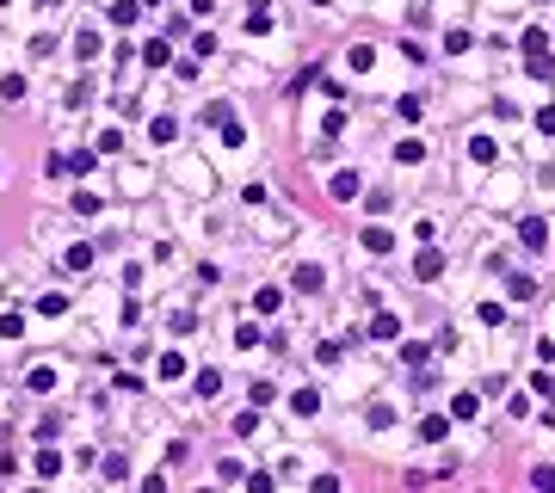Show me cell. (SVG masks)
I'll return each mask as SVG.
<instances>
[{
  "label": "cell",
  "mask_w": 555,
  "mask_h": 493,
  "mask_svg": "<svg viewBox=\"0 0 555 493\" xmlns=\"http://www.w3.org/2000/svg\"><path fill=\"white\" fill-rule=\"evenodd\" d=\"M518 241H524V247H537V253H543V247H549V228L537 223V216H524V223H518Z\"/></svg>",
  "instance_id": "1"
},
{
  "label": "cell",
  "mask_w": 555,
  "mask_h": 493,
  "mask_svg": "<svg viewBox=\"0 0 555 493\" xmlns=\"http://www.w3.org/2000/svg\"><path fill=\"white\" fill-rule=\"evenodd\" d=\"M370 333H376V339H395V333H401V321H395V314H376V321H370Z\"/></svg>",
  "instance_id": "3"
},
{
  "label": "cell",
  "mask_w": 555,
  "mask_h": 493,
  "mask_svg": "<svg viewBox=\"0 0 555 493\" xmlns=\"http://www.w3.org/2000/svg\"><path fill=\"white\" fill-rule=\"evenodd\" d=\"M364 247H370V253H389V247H395V241H389V234H383V228H364Z\"/></svg>",
  "instance_id": "5"
},
{
  "label": "cell",
  "mask_w": 555,
  "mask_h": 493,
  "mask_svg": "<svg viewBox=\"0 0 555 493\" xmlns=\"http://www.w3.org/2000/svg\"><path fill=\"white\" fill-rule=\"evenodd\" d=\"M315 493H339V481H333V475H321V481H315Z\"/></svg>",
  "instance_id": "8"
},
{
  "label": "cell",
  "mask_w": 555,
  "mask_h": 493,
  "mask_svg": "<svg viewBox=\"0 0 555 493\" xmlns=\"http://www.w3.org/2000/svg\"><path fill=\"white\" fill-rule=\"evenodd\" d=\"M537 487H543V493H555V469H537Z\"/></svg>",
  "instance_id": "7"
},
{
  "label": "cell",
  "mask_w": 555,
  "mask_h": 493,
  "mask_svg": "<svg viewBox=\"0 0 555 493\" xmlns=\"http://www.w3.org/2000/svg\"><path fill=\"white\" fill-rule=\"evenodd\" d=\"M414 271H419V277H438V271H444V253H438V247H426V253L414 259Z\"/></svg>",
  "instance_id": "2"
},
{
  "label": "cell",
  "mask_w": 555,
  "mask_h": 493,
  "mask_svg": "<svg viewBox=\"0 0 555 493\" xmlns=\"http://www.w3.org/2000/svg\"><path fill=\"white\" fill-rule=\"evenodd\" d=\"M142 56H148V68H167L173 56H167V44H142Z\"/></svg>",
  "instance_id": "6"
},
{
  "label": "cell",
  "mask_w": 555,
  "mask_h": 493,
  "mask_svg": "<svg viewBox=\"0 0 555 493\" xmlns=\"http://www.w3.org/2000/svg\"><path fill=\"white\" fill-rule=\"evenodd\" d=\"M296 290H321V266H296Z\"/></svg>",
  "instance_id": "4"
}]
</instances>
